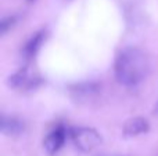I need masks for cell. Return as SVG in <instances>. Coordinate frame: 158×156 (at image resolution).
<instances>
[{
    "mask_svg": "<svg viewBox=\"0 0 158 156\" xmlns=\"http://www.w3.org/2000/svg\"><path fill=\"white\" fill-rule=\"evenodd\" d=\"M150 126L144 118H132L128 119L123 124V135L125 137H137V135L146 134Z\"/></svg>",
    "mask_w": 158,
    "mask_h": 156,
    "instance_id": "4",
    "label": "cell"
},
{
    "mask_svg": "<svg viewBox=\"0 0 158 156\" xmlns=\"http://www.w3.org/2000/svg\"><path fill=\"white\" fill-rule=\"evenodd\" d=\"M2 131H3V134H6V135H18L24 131V123L15 118L3 116Z\"/></svg>",
    "mask_w": 158,
    "mask_h": 156,
    "instance_id": "5",
    "label": "cell"
},
{
    "mask_svg": "<svg viewBox=\"0 0 158 156\" xmlns=\"http://www.w3.org/2000/svg\"><path fill=\"white\" fill-rule=\"evenodd\" d=\"M44 37H46V33H44V30H40V32L35 33V35H33L32 37L29 39V41H28V43L24 46V50H22V53H24L25 57H27V58L33 57V55L38 53V50L40 49V46H42V43H43Z\"/></svg>",
    "mask_w": 158,
    "mask_h": 156,
    "instance_id": "6",
    "label": "cell"
},
{
    "mask_svg": "<svg viewBox=\"0 0 158 156\" xmlns=\"http://www.w3.org/2000/svg\"><path fill=\"white\" fill-rule=\"evenodd\" d=\"M101 156H107V155H101Z\"/></svg>",
    "mask_w": 158,
    "mask_h": 156,
    "instance_id": "9",
    "label": "cell"
},
{
    "mask_svg": "<svg viewBox=\"0 0 158 156\" xmlns=\"http://www.w3.org/2000/svg\"><path fill=\"white\" fill-rule=\"evenodd\" d=\"M29 2H32V0H29Z\"/></svg>",
    "mask_w": 158,
    "mask_h": 156,
    "instance_id": "10",
    "label": "cell"
},
{
    "mask_svg": "<svg viewBox=\"0 0 158 156\" xmlns=\"http://www.w3.org/2000/svg\"><path fill=\"white\" fill-rule=\"evenodd\" d=\"M65 138H67V131L64 127L60 126L57 129H54L52 133H49V135L43 141V146L46 149V152L49 155H53L57 151H60V148L65 142Z\"/></svg>",
    "mask_w": 158,
    "mask_h": 156,
    "instance_id": "3",
    "label": "cell"
},
{
    "mask_svg": "<svg viewBox=\"0 0 158 156\" xmlns=\"http://www.w3.org/2000/svg\"><path fill=\"white\" fill-rule=\"evenodd\" d=\"M14 22H15V17H7V18H4L2 21V24H0V26H2V32L6 33L8 28L13 26Z\"/></svg>",
    "mask_w": 158,
    "mask_h": 156,
    "instance_id": "8",
    "label": "cell"
},
{
    "mask_svg": "<svg viewBox=\"0 0 158 156\" xmlns=\"http://www.w3.org/2000/svg\"><path fill=\"white\" fill-rule=\"evenodd\" d=\"M8 84L14 88H24V87H29V86L33 84V80L28 76V71L27 69H19L18 72L10 76V80H8Z\"/></svg>",
    "mask_w": 158,
    "mask_h": 156,
    "instance_id": "7",
    "label": "cell"
},
{
    "mask_svg": "<svg viewBox=\"0 0 158 156\" xmlns=\"http://www.w3.org/2000/svg\"><path fill=\"white\" fill-rule=\"evenodd\" d=\"M148 68V58L137 47H126L115 60V77L123 86H136L144 80L147 76Z\"/></svg>",
    "mask_w": 158,
    "mask_h": 156,
    "instance_id": "1",
    "label": "cell"
},
{
    "mask_svg": "<svg viewBox=\"0 0 158 156\" xmlns=\"http://www.w3.org/2000/svg\"><path fill=\"white\" fill-rule=\"evenodd\" d=\"M71 138L74 145L85 154L92 152L101 144V135L92 127H78L71 130Z\"/></svg>",
    "mask_w": 158,
    "mask_h": 156,
    "instance_id": "2",
    "label": "cell"
}]
</instances>
